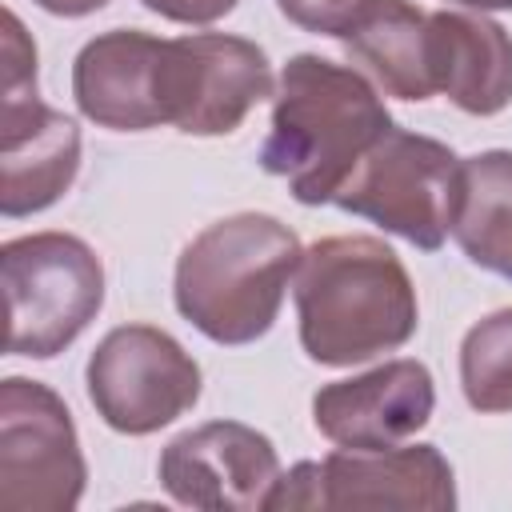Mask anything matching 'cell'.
I'll return each mask as SVG.
<instances>
[{"label":"cell","instance_id":"obj_1","mask_svg":"<svg viewBox=\"0 0 512 512\" xmlns=\"http://www.w3.org/2000/svg\"><path fill=\"white\" fill-rule=\"evenodd\" d=\"M292 296L300 348L324 368L396 352L420 324L412 276L376 236H324L304 248Z\"/></svg>","mask_w":512,"mask_h":512},{"label":"cell","instance_id":"obj_2","mask_svg":"<svg viewBox=\"0 0 512 512\" xmlns=\"http://www.w3.org/2000/svg\"><path fill=\"white\" fill-rule=\"evenodd\" d=\"M388 128L392 116L380 92L356 68L300 52L280 72L260 168L288 180L300 204H332L348 172Z\"/></svg>","mask_w":512,"mask_h":512},{"label":"cell","instance_id":"obj_3","mask_svg":"<svg viewBox=\"0 0 512 512\" xmlns=\"http://www.w3.org/2000/svg\"><path fill=\"white\" fill-rule=\"evenodd\" d=\"M300 236L268 212H236L196 232L172 280L176 312L212 344L260 340L300 268Z\"/></svg>","mask_w":512,"mask_h":512},{"label":"cell","instance_id":"obj_4","mask_svg":"<svg viewBox=\"0 0 512 512\" xmlns=\"http://www.w3.org/2000/svg\"><path fill=\"white\" fill-rule=\"evenodd\" d=\"M8 352L52 360L104 308V264L72 232H32L0 248Z\"/></svg>","mask_w":512,"mask_h":512},{"label":"cell","instance_id":"obj_5","mask_svg":"<svg viewBox=\"0 0 512 512\" xmlns=\"http://www.w3.org/2000/svg\"><path fill=\"white\" fill-rule=\"evenodd\" d=\"M460 200V156L432 136L388 128L348 172L336 208L372 220L420 252H440Z\"/></svg>","mask_w":512,"mask_h":512},{"label":"cell","instance_id":"obj_6","mask_svg":"<svg viewBox=\"0 0 512 512\" xmlns=\"http://www.w3.org/2000/svg\"><path fill=\"white\" fill-rule=\"evenodd\" d=\"M80 172V128L36 92V44L4 12V112H0V212L8 220L52 208Z\"/></svg>","mask_w":512,"mask_h":512},{"label":"cell","instance_id":"obj_7","mask_svg":"<svg viewBox=\"0 0 512 512\" xmlns=\"http://www.w3.org/2000/svg\"><path fill=\"white\" fill-rule=\"evenodd\" d=\"M96 416L120 436H152L200 400V364L192 352L152 324L112 328L84 368Z\"/></svg>","mask_w":512,"mask_h":512},{"label":"cell","instance_id":"obj_8","mask_svg":"<svg viewBox=\"0 0 512 512\" xmlns=\"http://www.w3.org/2000/svg\"><path fill=\"white\" fill-rule=\"evenodd\" d=\"M88 464L68 404L40 380L0 384V504L12 512H72Z\"/></svg>","mask_w":512,"mask_h":512},{"label":"cell","instance_id":"obj_9","mask_svg":"<svg viewBox=\"0 0 512 512\" xmlns=\"http://www.w3.org/2000/svg\"><path fill=\"white\" fill-rule=\"evenodd\" d=\"M276 96L272 64L256 40L228 32L176 36L164 48V108L184 136H228Z\"/></svg>","mask_w":512,"mask_h":512},{"label":"cell","instance_id":"obj_10","mask_svg":"<svg viewBox=\"0 0 512 512\" xmlns=\"http://www.w3.org/2000/svg\"><path fill=\"white\" fill-rule=\"evenodd\" d=\"M160 488L204 512H260L280 480L276 444L240 420H208L164 444Z\"/></svg>","mask_w":512,"mask_h":512},{"label":"cell","instance_id":"obj_11","mask_svg":"<svg viewBox=\"0 0 512 512\" xmlns=\"http://www.w3.org/2000/svg\"><path fill=\"white\" fill-rule=\"evenodd\" d=\"M436 408L428 364L400 356L360 376L332 380L312 396V424L336 448H392L416 436Z\"/></svg>","mask_w":512,"mask_h":512},{"label":"cell","instance_id":"obj_12","mask_svg":"<svg viewBox=\"0 0 512 512\" xmlns=\"http://www.w3.org/2000/svg\"><path fill=\"white\" fill-rule=\"evenodd\" d=\"M164 48L168 40L140 28L92 36L72 60V100L80 116L112 132H148L168 124Z\"/></svg>","mask_w":512,"mask_h":512},{"label":"cell","instance_id":"obj_13","mask_svg":"<svg viewBox=\"0 0 512 512\" xmlns=\"http://www.w3.org/2000/svg\"><path fill=\"white\" fill-rule=\"evenodd\" d=\"M324 508H388V512H452L456 476L436 444L336 448L320 460Z\"/></svg>","mask_w":512,"mask_h":512},{"label":"cell","instance_id":"obj_14","mask_svg":"<svg viewBox=\"0 0 512 512\" xmlns=\"http://www.w3.org/2000/svg\"><path fill=\"white\" fill-rule=\"evenodd\" d=\"M432 84L468 116H496L512 104V36L484 12H428Z\"/></svg>","mask_w":512,"mask_h":512},{"label":"cell","instance_id":"obj_15","mask_svg":"<svg viewBox=\"0 0 512 512\" xmlns=\"http://www.w3.org/2000/svg\"><path fill=\"white\" fill-rule=\"evenodd\" d=\"M344 44L388 96H436L428 64V12H420L412 0H376L344 36Z\"/></svg>","mask_w":512,"mask_h":512},{"label":"cell","instance_id":"obj_16","mask_svg":"<svg viewBox=\"0 0 512 512\" xmlns=\"http://www.w3.org/2000/svg\"><path fill=\"white\" fill-rule=\"evenodd\" d=\"M460 252L504 280H512V152L488 148L460 160V200L452 216Z\"/></svg>","mask_w":512,"mask_h":512},{"label":"cell","instance_id":"obj_17","mask_svg":"<svg viewBox=\"0 0 512 512\" xmlns=\"http://www.w3.org/2000/svg\"><path fill=\"white\" fill-rule=\"evenodd\" d=\"M460 388L472 412H512V308H496L464 332Z\"/></svg>","mask_w":512,"mask_h":512},{"label":"cell","instance_id":"obj_18","mask_svg":"<svg viewBox=\"0 0 512 512\" xmlns=\"http://www.w3.org/2000/svg\"><path fill=\"white\" fill-rule=\"evenodd\" d=\"M376 0H276V8L288 16V24L316 32V36H348L360 16L372 8Z\"/></svg>","mask_w":512,"mask_h":512},{"label":"cell","instance_id":"obj_19","mask_svg":"<svg viewBox=\"0 0 512 512\" xmlns=\"http://www.w3.org/2000/svg\"><path fill=\"white\" fill-rule=\"evenodd\" d=\"M284 508L324 512V468H320V460H300L288 472H280V480L268 496V512H284Z\"/></svg>","mask_w":512,"mask_h":512},{"label":"cell","instance_id":"obj_20","mask_svg":"<svg viewBox=\"0 0 512 512\" xmlns=\"http://www.w3.org/2000/svg\"><path fill=\"white\" fill-rule=\"evenodd\" d=\"M148 12L172 20V24H216L224 20L240 0H140Z\"/></svg>","mask_w":512,"mask_h":512},{"label":"cell","instance_id":"obj_21","mask_svg":"<svg viewBox=\"0 0 512 512\" xmlns=\"http://www.w3.org/2000/svg\"><path fill=\"white\" fill-rule=\"evenodd\" d=\"M32 4L44 8V12H52V16H68V20H76V16L100 12L108 0H32Z\"/></svg>","mask_w":512,"mask_h":512},{"label":"cell","instance_id":"obj_22","mask_svg":"<svg viewBox=\"0 0 512 512\" xmlns=\"http://www.w3.org/2000/svg\"><path fill=\"white\" fill-rule=\"evenodd\" d=\"M452 4H464L476 12H512V0H452Z\"/></svg>","mask_w":512,"mask_h":512}]
</instances>
